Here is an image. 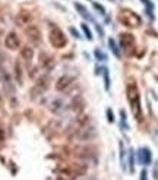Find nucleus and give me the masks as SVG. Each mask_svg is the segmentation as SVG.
Segmentation results:
<instances>
[{"instance_id": "nucleus-1", "label": "nucleus", "mask_w": 158, "mask_h": 180, "mask_svg": "<svg viewBox=\"0 0 158 180\" xmlns=\"http://www.w3.org/2000/svg\"><path fill=\"white\" fill-rule=\"evenodd\" d=\"M126 92H127V100H129V104L132 107V111L135 114L136 120H141V117H142V114H141V95H139V88L133 81L127 84Z\"/></svg>"}, {"instance_id": "nucleus-2", "label": "nucleus", "mask_w": 158, "mask_h": 180, "mask_svg": "<svg viewBox=\"0 0 158 180\" xmlns=\"http://www.w3.org/2000/svg\"><path fill=\"white\" fill-rule=\"evenodd\" d=\"M87 167L81 164H70V166H63L57 170L56 180H75L76 177L85 174Z\"/></svg>"}, {"instance_id": "nucleus-3", "label": "nucleus", "mask_w": 158, "mask_h": 180, "mask_svg": "<svg viewBox=\"0 0 158 180\" xmlns=\"http://www.w3.org/2000/svg\"><path fill=\"white\" fill-rule=\"evenodd\" d=\"M119 21L123 23L124 26H129V28H136L141 25V18L135 12L127 11V9H123L119 13Z\"/></svg>"}, {"instance_id": "nucleus-4", "label": "nucleus", "mask_w": 158, "mask_h": 180, "mask_svg": "<svg viewBox=\"0 0 158 180\" xmlns=\"http://www.w3.org/2000/svg\"><path fill=\"white\" fill-rule=\"evenodd\" d=\"M48 35H50V43L54 45L56 48H62V47H65L66 43H68V40H66L65 34L62 32V29L54 26V25L50 26V34Z\"/></svg>"}, {"instance_id": "nucleus-5", "label": "nucleus", "mask_w": 158, "mask_h": 180, "mask_svg": "<svg viewBox=\"0 0 158 180\" xmlns=\"http://www.w3.org/2000/svg\"><path fill=\"white\" fill-rule=\"evenodd\" d=\"M120 45H122L123 50L130 51L133 48V45H135V37L132 34H127V32L122 34L120 35Z\"/></svg>"}, {"instance_id": "nucleus-6", "label": "nucleus", "mask_w": 158, "mask_h": 180, "mask_svg": "<svg viewBox=\"0 0 158 180\" xmlns=\"http://www.w3.org/2000/svg\"><path fill=\"white\" fill-rule=\"evenodd\" d=\"M5 44L8 48H11V50H16L19 44H21V41H19V38H18V35L15 34V32H9L8 37H6V40H5Z\"/></svg>"}, {"instance_id": "nucleus-7", "label": "nucleus", "mask_w": 158, "mask_h": 180, "mask_svg": "<svg viewBox=\"0 0 158 180\" xmlns=\"http://www.w3.org/2000/svg\"><path fill=\"white\" fill-rule=\"evenodd\" d=\"M26 35H28V38L29 40H32L34 43H38L41 38V34H40V29L35 26V25H29L28 28H26Z\"/></svg>"}, {"instance_id": "nucleus-8", "label": "nucleus", "mask_w": 158, "mask_h": 180, "mask_svg": "<svg viewBox=\"0 0 158 180\" xmlns=\"http://www.w3.org/2000/svg\"><path fill=\"white\" fill-rule=\"evenodd\" d=\"M138 157H139V163H141V164L148 166V164L151 163V151H149L148 148H141Z\"/></svg>"}, {"instance_id": "nucleus-9", "label": "nucleus", "mask_w": 158, "mask_h": 180, "mask_svg": "<svg viewBox=\"0 0 158 180\" xmlns=\"http://www.w3.org/2000/svg\"><path fill=\"white\" fill-rule=\"evenodd\" d=\"M70 82H72V78H70V76H68V75H65V76H60V78L57 79V82H56V90L57 91L66 90L69 85H70Z\"/></svg>"}, {"instance_id": "nucleus-10", "label": "nucleus", "mask_w": 158, "mask_h": 180, "mask_svg": "<svg viewBox=\"0 0 158 180\" xmlns=\"http://www.w3.org/2000/svg\"><path fill=\"white\" fill-rule=\"evenodd\" d=\"M21 56H22L23 60L29 62V60H32V56H34V50H32L31 47H23L22 50H21Z\"/></svg>"}, {"instance_id": "nucleus-11", "label": "nucleus", "mask_w": 158, "mask_h": 180, "mask_svg": "<svg viewBox=\"0 0 158 180\" xmlns=\"http://www.w3.org/2000/svg\"><path fill=\"white\" fill-rule=\"evenodd\" d=\"M45 88H47V78H41L38 82H37V85H35V88H34V92H35V91L43 92Z\"/></svg>"}, {"instance_id": "nucleus-12", "label": "nucleus", "mask_w": 158, "mask_h": 180, "mask_svg": "<svg viewBox=\"0 0 158 180\" xmlns=\"http://www.w3.org/2000/svg\"><path fill=\"white\" fill-rule=\"evenodd\" d=\"M15 73H16V82H18V84H22V69H21L19 62L15 63Z\"/></svg>"}, {"instance_id": "nucleus-13", "label": "nucleus", "mask_w": 158, "mask_h": 180, "mask_svg": "<svg viewBox=\"0 0 158 180\" xmlns=\"http://www.w3.org/2000/svg\"><path fill=\"white\" fill-rule=\"evenodd\" d=\"M29 19H31V15H28L26 12H21V15L16 18V22H18V23H22V25H23V23L28 22Z\"/></svg>"}, {"instance_id": "nucleus-14", "label": "nucleus", "mask_w": 158, "mask_h": 180, "mask_svg": "<svg viewBox=\"0 0 158 180\" xmlns=\"http://www.w3.org/2000/svg\"><path fill=\"white\" fill-rule=\"evenodd\" d=\"M76 9L82 12V13H81L82 16H85V18H90V15H88V11H87V9H85V8H84L82 5H79V3H76Z\"/></svg>"}, {"instance_id": "nucleus-15", "label": "nucleus", "mask_w": 158, "mask_h": 180, "mask_svg": "<svg viewBox=\"0 0 158 180\" xmlns=\"http://www.w3.org/2000/svg\"><path fill=\"white\" fill-rule=\"evenodd\" d=\"M82 29H84V31H85V34H87V38H88V40H91V38H92V34H91L90 28H88V26H87V25H85V23H84V25H82Z\"/></svg>"}, {"instance_id": "nucleus-16", "label": "nucleus", "mask_w": 158, "mask_h": 180, "mask_svg": "<svg viewBox=\"0 0 158 180\" xmlns=\"http://www.w3.org/2000/svg\"><path fill=\"white\" fill-rule=\"evenodd\" d=\"M110 45H111V50H113V53L116 54V56L119 57L120 56V53H119V50H117V47H116V44H114L113 40H110Z\"/></svg>"}, {"instance_id": "nucleus-17", "label": "nucleus", "mask_w": 158, "mask_h": 180, "mask_svg": "<svg viewBox=\"0 0 158 180\" xmlns=\"http://www.w3.org/2000/svg\"><path fill=\"white\" fill-rule=\"evenodd\" d=\"M129 160H130V171H133V154H132V151H130V157H129Z\"/></svg>"}, {"instance_id": "nucleus-18", "label": "nucleus", "mask_w": 158, "mask_h": 180, "mask_svg": "<svg viewBox=\"0 0 158 180\" xmlns=\"http://www.w3.org/2000/svg\"><path fill=\"white\" fill-rule=\"evenodd\" d=\"M95 54H97V57H98V59H101V60H105V56H104V54H102V53H100V51H98V50H97V51H95Z\"/></svg>"}, {"instance_id": "nucleus-19", "label": "nucleus", "mask_w": 158, "mask_h": 180, "mask_svg": "<svg viewBox=\"0 0 158 180\" xmlns=\"http://www.w3.org/2000/svg\"><path fill=\"white\" fill-rule=\"evenodd\" d=\"M107 114H108V120H110V122H113L114 119H113V113H111V110H108V111H107Z\"/></svg>"}, {"instance_id": "nucleus-20", "label": "nucleus", "mask_w": 158, "mask_h": 180, "mask_svg": "<svg viewBox=\"0 0 158 180\" xmlns=\"http://www.w3.org/2000/svg\"><path fill=\"white\" fill-rule=\"evenodd\" d=\"M141 180H147V171H145V170H144L142 174H141Z\"/></svg>"}, {"instance_id": "nucleus-21", "label": "nucleus", "mask_w": 158, "mask_h": 180, "mask_svg": "<svg viewBox=\"0 0 158 180\" xmlns=\"http://www.w3.org/2000/svg\"><path fill=\"white\" fill-rule=\"evenodd\" d=\"M0 102H2V95H0Z\"/></svg>"}]
</instances>
